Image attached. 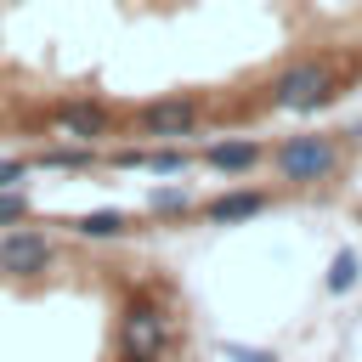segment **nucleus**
I'll list each match as a JSON object with an SVG mask.
<instances>
[{"mask_svg":"<svg viewBox=\"0 0 362 362\" xmlns=\"http://www.w3.org/2000/svg\"><path fill=\"white\" fill-rule=\"evenodd\" d=\"M141 124H147L153 136H192V130H198V102H187V96L153 102V107L141 113Z\"/></svg>","mask_w":362,"mask_h":362,"instance_id":"nucleus-5","label":"nucleus"},{"mask_svg":"<svg viewBox=\"0 0 362 362\" xmlns=\"http://www.w3.org/2000/svg\"><path fill=\"white\" fill-rule=\"evenodd\" d=\"M356 277H362V255L339 249V255L328 260V288H334V294H345V288H356Z\"/></svg>","mask_w":362,"mask_h":362,"instance_id":"nucleus-10","label":"nucleus"},{"mask_svg":"<svg viewBox=\"0 0 362 362\" xmlns=\"http://www.w3.org/2000/svg\"><path fill=\"white\" fill-rule=\"evenodd\" d=\"M23 175H28V164H23V158H0V187H17Z\"/></svg>","mask_w":362,"mask_h":362,"instance_id":"nucleus-15","label":"nucleus"},{"mask_svg":"<svg viewBox=\"0 0 362 362\" xmlns=\"http://www.w3.org/2000/svg\"><path fill=\"white\" fill-rule=\"evenodd\" d=\"M28 215V198L17 192V187H0V226H11V221H23Z\"/></svg>","mask_w":362,"mask_h":362,"instance_id":"nucleus-13","label":"nucleus"},{"mask_svg":"<svg viewBox=\"0 0 362 362\" xmlns=\"http://www.w3.org/2000/svg\"><path fill=\"white\" fill-rule=\"evenodd\" d=\"M226 356H232V362H277L272 351H249V345H226Z\"/></svg>","mask_w":362,"mask_h":362,"instance_id":"nucleus-16","label":"nucleus"},{"mask_svg":"<svg viewBox=\"0 0 362 362\" xmlns=\"http://www.w3.org/2000/svg\"><path fill=\"white\" fill-rule=\"evenodd\" d=\"M334 164H339V141H328V136H288L277 147V170L288 181H322Z\"/></svg>","mask_w":362,"mask_h":362,"instance_id":"nucleus-3","label":"nucleus"},{"mask_svg":"<svg viewBox=\"0 0 362 362\" xmlns=\"http://www.w3.org/2000/svg\"><path fill=\"white\" fill-rule=\"evenodd\" d=\"M45 266H51V238H45V232L17 226V232L0 238V272H11V277H34V272H45Z\"/></svg>","mask_w":362,"mask_h":362,"instance_id":"nucleus-4","label":"nucleus"},{"mask_svg":"<svg viewBox=\"0 0 362 362\" xmlns=\"http://www.w3.org/2000/svg\"><path fill=\"white\" fill-rule=\"evenodd\" d=\"M204 164H209V170H221V175H249V170L260 164V141H249V136L209 141V147H204Z\"/></svg>","mask_w":362,"mask_h":362,"instance_id":"nucleus-6","label":"nucleus"},{"mask_svg":"<svg viewBox=\"0 0 362 362\" xmlns=\"http://www.w3.org/2000/svg\"><path fill=\"white\" fill-rule=\"evenodd\" d=\"M164 345H170V317H164L158 305L136 300V305L124 311V322H119V356H124V362H158Z\"/></svg>","mask_w":362,"mask_h":362,"instance_id":"nucleus-1","label":"nucleus"},{"mask_svg":"<svg viewBox=\"0 0 362 362\" xmlns=\"http://www.w3.org/2000/svg\"><path fill=\"white\" fill-rule=\"evenodd\" d=\"M260 209H266V198H260V192H221V198H209V204H204V215H209L215 226L249 221V215H260Z\"/></svg>","mask_w":362,"mask_h":362,"instance_id":"nucleus-8","label":"nucleus"},{"mask_svg":"<svg viewBox=\"0 0 362 362\" xmlns=\"http://www.w3.org/2000/svg\"><path fill=\"white\" fill-rule=\"evenodd\" d=\"M57 130L74 136V141H96V136H107V113L96 102H62L57 107Z\"/></svg>","mask_w":362,"mask_h":362,"instance_id":"nucleus-7","label":"nucleus"},{"mask_svg":"<svg viewBox=\"0 0 362 362\" xmlns=\"http://www.w3.org/2000/svg\"><path fill=\"white\" fill-rule=\"evenodd\" d=\"M153 175H175V170H187V153H175V147H164V153H147L141 158Z\"/></svg>","mask_w":362,"mask_h":362,"instance_id":"nucleus-12","label":"nucleus"},{"mask_svg":"<svg viewBox=\"0 0 362 362\" xmlns=\"http://www.w3.org/2000/svg\"><path fill=\"white\" fill-rule=\"evenodd\" d=\"M130 221H124V209H90L85 221H79V238H119Z\"/></svg>","mask_w":362,"mask_h":362,"instance_id":"nucleus-9","label":"nucleus"},{"mask_svg":"<svg viewBox=\"0 0 362 362\" xmlns=\"http://www.w3.org/2000/svg\"><path fill=\"white\" fill-rule=\"evenodd\" d=\"M40 164H45V170H85V164H90V147H85V141H79V147H45Z\"/></svg>","mask_w":362,"mask_h":362,"instance_id":"nucleus-11","label":"nucleus"},{"mask_svg":"<svg viewBox=\"0 0 362 362\" xmlns=\"http://www.w3.org/2000/svg\"><path fill=\"white\" fill-rule=\"evenodd\" d=\"M334 96V68L328 62H294L272 79V102L277 107H294V113H311Z\"/></svg>","mask_w":362,"mask_h":362,"instance_id":"nucleus-2","label":"nucleus"},{"mask_svg":"<svg viewBox=\"0 0 362 362\" xmlns=\"http://www.w3.org/2000/svg\"><path fill=\"white\" fill-rule=\"evenodd\" d=\"M153 209H164V215L170 209H187V192L181 187H164V192H153Z\"/></svg>","mask_w":362,"mask_h":362,"instance_id":"nucleus-14","label":"nucleus"}]
</instances>
